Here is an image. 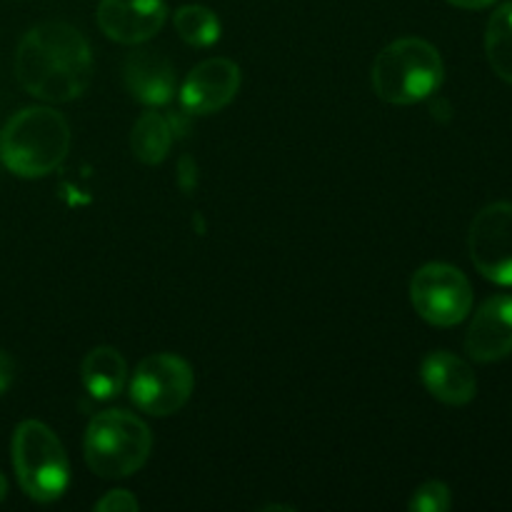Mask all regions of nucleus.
<instances>
[{
    "label": "nucleus",
    "mask_w": 512,
    "mask_h": 512,
    "mask_svg": "<svg viewBox=\"0 0 512 512\" xmlns=\"http://www.w3.org/2000/svg\"><path fill=\"white\" fill-rule=\"evenodd\" d=\"M193 388V368L173 353H155L140 360L128 385L135 408L153 418H168L183 410Z\"/></svg>",
    "instance_id": "423d86ee"
},
{
    "label": "nucleus",
    "mask_w": 512,
    "mask_h": 512,
    "mask_svg": "<svg viewBox=\"0 0 512 512\" xmlns=\"http://www.w3.org/2000/svg\"><path fill=\"white\" fill-rule=\"evenodd\" d=\"M15 78L25 93L45 103H70L93 80V50L75 25L48 20L20 38Z\"/></svg>",
    "instance_id": "f257e3e1"
},
{
    "label": "nucleus",
    "mask_w": 512,
    "mask_h": 512,
    "mask_svg": "<svg viewBox=\"0 0 512 512\" xmlns=\"http://www.w3.org/2000/svg\"><path fill=\"white\" fill-rule=\"evenodd\" d=\"M238 90V63L230 58H208L195 65L180 85V105L190 115H213L228 108Z\"/></svg>",
    "instance_id": "1a4fd4ad"
},
{
    "label": "nucleus",
    "mask_w": 512,
    "mask_h": 512,
    "mask_svg": "<svg viewBox=\"0 0 512 512\" xmlns=\"http://www.w3.org/2000/svg\"><path fill=\"white\" fill-rule=\"evenodd\" d=\"M13 468L23 493L35 503L63 498L70 463L58 435L40 420H23L13 435Z\"/></svg>",
    "instance_id": "39448f33"
},
{
    "label": "nucleus",
    "mask_w": 512,
    "mask_h": 512,
    "mask_svg": "<svg viewBox=\"0 0 512 512\" xmlns=\"http://www.w3.org/2000/svg\"><path fill=\"white\" fill-rule=\"evenodd\" d=\"M68 120L48 105L15 113L0 133V163L18 178H45L70 153Z\"/></svg>",
    "instance_id": "f03ea898"
},
{
    "label": "nucleus",
    "mask_w": 512,
    "mask_h": 512,
    "mask_svg": "<svg viewBox=\"0 0 512 512\" xmlns=\"http://www.w3.org/2000/svg\"><path fill=\"white\" fill-rule=\"evenodd\" d=\"M98 28L120 45H140L160 33L168 18L163 0H100Z\"/></svg>",
    "instance_id": "9d476101"
},
{
    "label": "nucleus",
    "mask_w": 512,
    "mask_h": 512,
    "mask_svg": "<svg viewBox=\"0 0 512 512\" xmlns=\"http://www.w3.org/2000/svg\"><path fill=\"white\" fill-rule=\"evenodd\" d=\"M5 495H8V480H5V475L0 473V503L5 500Z\"/></svg>",
    "instance_id": "4be33fe9"
},
{
    "label": "nucleus",
    "mask_w": 512,
    "mask_h": 512,
    "mask_svg": "<svg viewBox=\"0 0 512 512\" xmlns=\"http://www.w3.org/2000/svg\"><path fill=\"white\" fill-rule=\"evenodd\" d=\"M450 505H453V495L448 485L440 480L423 483L408 500V510L413 512H448Z\"/></svg>",
    "instance_id": "a211bd4d"
},
{
    "label": "nucleus",
    "mask_w": 512,
    "mask_h": 512,
    "mask_svg": "<svg viewBox=\"0 0 512 512\" xmlns=\"http://www.w3.org/2000/svg\"><path fill=\"white\" fill-rule=\"evenodd\" d=\"M175 33L180 40L193 48H208V45L218 43L220 38V20L205 5H183L175 10Z\"/></svg>",
    "instance_id": "f3484780"
},
{
    "label": "nucleus",
    "mask_w": 512,
    "mask_h": 512,
    "mask_svg": "<svg viewBox=\"0 0 512 512\" xmlns=\"http://www.w3.org/2000/svg\"><path fill=\"white\" fill-rule=\"evenodd\" d=\"M410 303L425 323L453 328L473 310V285L455 265L425 263L410 278Z\"/></svg>",
    "instance_id": "0eeeda50"
},
{
    "label": "nucleus",
    "mask_w": 512,
    "mask_h": 512,
    "mask_svg": "<svg viewBox=\"0 0 512 512\" xmlns=\"http://www.w3.org/2000/svg\"><path fill=\"white\" fill-rule=\"evenodd\" d=\"M468 250L483 278L495 285H512V203H490L475 215Z\"/></svg>",
    "instance_id": "6e6552de"
},
{
    "label": "nucleus",
    "mask_w": 512,
    "mask_h": 512,
    "mask_svg": "<svg viewBox=\"0 0 512 512\" xmlns=\"http://www.w3.org/2000/svg\"><path fill=\"white\" fill-rule=\"evenodd\" d=\"M153 433L128 410H105L88 423L83 440L85 463L98 478L123 480L138 473L150 458Z\"/></svg>",
    "instance_id": "20e7f679"
},
{
    "label": "nucleus",
    "mask_w": 512,
    "mask_h": 512,
    "mask_svg": "<svg viewBox=\"0 0 512 512\" xmlns=\"http://www.w3.org/2000/svg\"><path fill=\"white\" fill-rule=\"evenodd\" d=\"M445 65L438 48L423 38H400L385 45L370 70L373 93L390 105H415L438 93Z\"/></svg>",
    "instance_id": "7ed1b4c3"
},
{
    "label": "nucleus",
    "mask_w": 512,
    "mask_h": 512,
    "mask_svg": "<svg viewBox=\"0 0 512 512\" xmlns=\"http://www.w3.org/2000/svg\"><path fill=\"white\" fill-rule=\"evenodd\" d=\"M170 148H173V128H170L168 118L155 110H145L130 130L133 155L143 165H160L168 158Z\"/></svg>",
    "instance_id": "2eb2a0df"
},
{
    "label": "nucleus",
    "mask_w": 512,
    "mask_h": 512,
    "mask_svg": "<svg viewBox=\"0 0 512 512\" xmlns=\"http://www.w3.org/2000/svg\"><path fill=\"white\" fill-rule=\"evenodd\" d=\"M123 80L128 93L143 105H165L175 98V70L165 55L155 50H135L125 58Z\"/></svg>",
    "instance_id": "ddd939ff"
},
{
    "label": "nucleus",
    "mask_w": 512,
    "mask_h": 512,
    "mask_svg": "<svg viewBox=\"0 0 512 512\" xmlns=\"http://www.w3.org/2000/svg\"><path fill=\"white\" fill-rule=\"evenodd\" d=\"M80 378L85 390L95 400H113L123 393L128 383V363L120 350L110 345H98L80 363Z\"/></svg>",
    "instance_id": "4468645a"
},
{
    "label": "nucleus",
    "mask_w": 512,
    "mask_h": 512,
    "mask_svg": "<svg viewBox=\"0 0 512 512\" xmlns=\"http://www.w3.org/2000/svg\"><path fill=\"white\" fill-rule=\"evenodd\" d=\"M15 380V360L5 350H0V395L8 393Z\"/></svg>",
    "instance_id": "aec40b11"
},
{
    "label": "nucleus",
    "mask_w": 512,
    "mask_h": 512,
    "mask_svg": "<svg viewBox=\"0 0 512 512\" xmlns=\"http://www.w3.org/2000/svg\"><path fill=\"white\" fill-rule=\"evenodd\" d=\"M448 3L463 10H483V8H490L495 0H448Z\"/></svg>",
    "instance_id": "412c9836"
},
{
    "label": "nucleus",
    "mask_w": 512,
    "mask_h": 512,
    "mask_svg": "<svg viewBox=\"0 0 512 512\" xmlns=\"http://www.w3.org/2000/svg\"><path fill=\"white\" fill-rule=\"evenodd\" d=\"M485 55L500 80L512 85V3H503L485 28Z\"/></svg>",
    "instance_id": "dca6fc26"
},
{
    "label": "nucleus",
    "mask_w": 512,
    "mask_h": 512,
    "mask_svg": "<svg viewBox=\"0 0 512 512\" xmlns=\"http://www.w3.org/2000/svg\"><path fill=\"white\" fill-rule=\"evenodd\" d=\"M140 508L138 498L130 490H110L95 503L98 512H135Z\"/></svg>",
    "instance_id": "6ab92c4d"
},
{
    "label": "nucleus",
    "mask_w": 512,
    "mask_h": 512,
    "mask_svg": "<svg viewBox=\"0 0 512 512\" xmlns=\"http://www.w3.org/2000/svg\"><path fill=\"white\" fill-rule=\"evenodd\" d=\"M465 353L475 363H498L512 355V295L485 300L465 335Z\"/></svg>",
    "instance_id": "9b49d317"
},
{
    "label": "nucleus",
    "mask_w": 512,
    "mask_h": 512,
    "mask_svg": "<svg viewBox=\"0 0 512 512\" xmlns=\"http://www.w3.org/2000/svg\"><path fill=\"white\" fill-rule=\"evenodd\" d=\"M420 378L428 393L445 405H468L478 395L473 368L448 350H433L420 365Z\"/></svg>",
    "instance_id": "f8f14e48"
}]
</instances>
